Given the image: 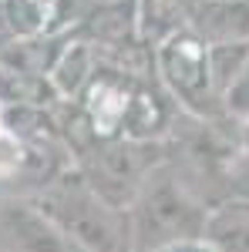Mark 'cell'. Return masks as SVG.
<instances>
[{
    "mask_svg": "<svg viewBox=\"0 0 249 252\" xmlns=\"http://www.w3.org/2000/svg\"><path fill=\"white\" fill-rule=\"evenodd\" d=\"M212 202L175 158H162L138 185L128 209L132 246L138 252H165L202 242Z\"/></svg>",
    "mask_w": 249,
    "mask_h": 252,
    "instance_id": "6da1fadb",
    "label": "cell"
},
{
    "mask_svg": "<svg viewBox=\"0 0 249 252\" xmlns=\"http://www.w3.org/2000/svg\"><path fill=\"white\" fill-rule=\"evenodd\" d=\"M37 209L68 239L84 252H128L132 222L128 212L115 209L84 182V175H58L47 192L37 198Z\"/></svg>",
    "mask_w": 249,
    "mask_h": 252,
    "instance_id": "7a4b0ae2",
    "label": "cell"
},
{
    "mask_svg": "<svg viewBox=\"0 0 249 252\" xmlns=\"http://www.w3.org/2000/svg\"><path fill=\"white\" fill-rule=\"evenodd\" d=\"M155 58V78L169 91L175 104L192 118H226L222 115V97L212 84L209 71V44L195 31H178L169 40H162L152 51Z\"/></svg>",
    "mask_w": 249,
    "mask_h": 252,
    "instance_id": "3957f363",
    "label": "cell"
},
{
    "mask_svg": "<svg viewBox=\"0 0 249 252\" xmlns=\"http://www.w3.org/2000/svg\"><path fill=\"white\" fill-rule=\"evenodd\" d=\"M98 64H101V61H98L95 44L84 37V34L71 31V34L61 37L58 58H54L51 71H47V81H51V88L58 91L61 101H77V94H81L84 84L91 81Z\"/></svg>",
    "mask_w": 249,
    "mask_h": 252,
    "instance_id": "277c9868",
    "label": "cell"
},
{
    "mask_svg": "<svg viewBox=\"0 0 249 252\" xmlns=\"http://www.w3.org/2000/svg\"><path fill=\"white\" fill-rule=\"evenodd\" d=\"M189 31L206 44H249V0H195Z\"/></svg>",
    "mask_w": 249,
    "mask_h": 252,
    "instance_id": "5b68a950",
    "label": "cell"
},
{
    "mask_svg": "<svg viewBox=\"0 0 249 252\" xmlns=\"http://www.w3.org/2000/svg\"><path fill=\"white\" fill-rule=\"evenodd\" d=\"M202 246L209 252H249V192L212 205Z\"/></svg>",
    "mask_w": 249,
    "mask_h": 252,
    "instance_id": "8992f818",
    "label": "cell"
},
{
    "mask_svg": "<svg viewBox=\"0 0 249 252\" xmlns=\"http://www.w3.org/2000/svg\"><path fill=\"white\" fill-rule=\"evenodd\" d=\"M7 229L17 235V242L27 252H84L37 205H10L7 209Z\"/></svg>",
    "mask_w": 249,
    "mask_h": 252,
    "instance_id": "52a82bcc",
    "label": "cell"
},
{
    "mask_svg": "<svg viewBox=\"0 0 249 252\" xmlns=\"http://www.w3.org/2000/svg\"><path fill=\"white\" fill-rule=\"evenodd\" d=\"M195 0H138V37L145 47H158L178 31H189Z\"/></svg>",
    "mask_w": 249,
    "mask_h": 252,
    "instance_id": "ba28073f",
    "label": "cell"
},
{
    "mask_svg": "<svg viewBox=\"0 0 249 252\" xmlns=\"http://www.w3.org/2000/svg\"><path fill=\"white\" fill-rule=\"evenodd\" d=\"M61 101L58 91L44 74H20L10 67H0V108H51Z\"/></svg>",
    "mask_w": 249,
    "mask_h": 252,
    "instance_id": "9c48e42d",
    "label": "cell"
},
{
    "mask_svg": "<svg viewBox=\"0 0 249 252\" xmlns=\"http://www.w3.org/2000/svg\"><path fill=\"white\" fill-rule=\"evenodd\" d=\"M246 61H249L246 40H239V44H209V71H212V84H215L219 97L226 94L229 84L243 74Z\"/></svg>",
    "mask_w": 249,
    "mask_h": 252,
    "instance_id": "30bf717a",
    "label": "cell"
},
{
    "mask_svg": "<svg viewBox=\"0 0 249 252\" xmlns=\"http://www.w3.org/2000/svg\"><path fill=\"white\" fill-rule=\"evenodd\" d=\"M222 115L236 121V125H249V61L243 67V74L229 84V91L222 94Z\"/></svg>",
    "mask_w": 249,
    "mask_h": 252,
    "instance_id": "8fae6325",
    "label": "cell"
},
{
    "mask_svg": "<svg viewBox=\"0 0 249 252\" xmlns=\"http://www.w3.org/2000/svg\"><path fill=\"white\" fill-rule=\"evenodd\" d=\"M10 31H7V20H3V7H0V47H3V44H10Z\"/></svg>",
    "mask_w": 249,
    "mask_h": 252,
    "instance_id": "7c38bea8",
    "label": "cell"
},
{
    "mask_svg": "<svg viewBox=\"0 0 249 252\" xmlns=\"http://www.w3.org/2000/svg\"><path fill=\"white\" fill-rule=\"evenodd\" d=\"M165 252H209L202 242H195V246H178V249H165Z\"/></svg>",
    "mask_w": 249,
    "mask_h": 252,
    "instance_id": "4fadbf2b",
    "label": "cell"
},
{
    "mask_svg": "<svg viewBox=\"0 0 249 252\" xmlns=\"http://www.w3.org/2000/svg\"><path fill=\"white\" fill-rule=\"evenodd\" d=\"M7 135V128H3V115H0V138Z\"/></svg>",
    "mask_w": 249,
    "mask_h": 252,
    "instance_id": "5bb4252c",
    "label": "cell"
}]
</instances>
